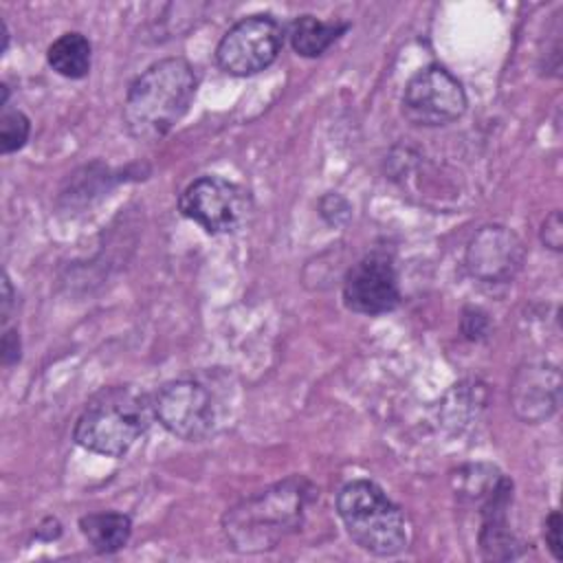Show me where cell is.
Returning a JSON list of instances; mask_svg holds the SVG:
<instances>
[{"instance_id": "1", "label": "cell", "mask_w": 563, "mask_h": 563, "mask_svg": "<svg viewBox=\"0 0 563 563\" xmlns=\"http://www.w3.org/2000/svg\"><path fill=\"white\" fill-rule=\"evenodd\" d=\"M198 90V73L183 57L150 64L128 88L123 123L136 141L163 139L189 110Z\"/></svg>"}, {"instance_id": "2", "label": "cell", "mask_w": 563, "mask_h": 563, "mask_svg": "<svg viewBox=\"0 0 563 563\" xmlns=\"http://www.w3.org/2000/svg\"><path fill=\"white\" fill-rule=\"evenodd\" d=\"M312 495L314 486L306 477L292 475L244 497L222 517L227 541L244 554L273 550L301 526Z\"/></svg>"}, {"instance_id": "3", "label": "cell", "mask_w": 563, "mask_h": 563, "mask_svg": "<svg viewBox=\"0 0 563 563\" xmlns=\"http://www.w3.org/2000/svg\"><path fill=\"white\" fill-rule=\"evenodd\" d=\"M152 416V398L145 391L134 385H110L86 402L73 440L90 453L121 457L147 431Z\"/></svg>"}, {"instance_id": "4", "label": "cell", "mask_w": 563, "mask_h": 563, "mask_svg": "<svg viewBox=\"0 0 563 563\" xmlns=\"http://www.w3.org/2000/svg\"><path fill=\"white\" fill-rule=\"evenodd\" d=\"M336 515L350 539L374 556L407 550L409 526L398 504L372 479H352L336 493Z\"/></svg>"}, {"instance_id": "5", "label": "cell", "mask_w": 563, "mask_h": 563, "mask_svg": "<svg viewBox=\"0 0 563 563\" xmlns=\"http://www.w3.org/2000/svg\"><path fill=\"white\" fill-rule=\"evenodd\" d=\"M154 418L174 438L200 442L216 433L222 409L216 391L198 378H174L152 396Z\"/></svg>"}, {"instance_id": "6", "label": "cell", "mask_w": 563, "mask_h": 563, "mask_svg": "<svg viewBox=\"0 0 563 563\" xmlns=\"http://www.w3.org/2000/svg\"><path fill=\"white\" fill-rule=\"evenodd\" d=\"M284 46V29L268 13H253L224 31L216 46L218 66L233 77L266 70Z\"/></svg>"}, {"instance_id": "7", "label": "cell", "mask_w": 563, "mask_h": 563, "mask_svg": "<svg viewBox=\"0 0 563 563\" xmlns=\"http://www.w3.org/2000/svg\"><path fill=\"white\" fill-rule=\"evenodd\" d=\"M402 114L418 128H442L457 121L468 106L462 81L440 64L416 70L402 90Z\"/></svg>"}, {"instance_id": "8", "label": "cell", "mask_w": 563, "mask_h": 563, "mask_svg": "<svg viewBox=\"0 0 563 563\" xmlns=\"http://www.w3.org/2000/svg\"><path fill=\"white\" fill-rule=\"evenodd\" d=\"M178 211L207 233H235L251 213V198L222 176H200L183 189Z\"/></svg>"}, {"instance_id": "9", "label": "cell", "mask_w": 563, "mask_h": 563, "mask_svg": "<svg viewBox=\"0 0 563 563\" xmlns=\"http://www.w3.org/2000/svg\"><path fill=\"white\" fill-rule=\"evenodd\" d=\"M343 303L358 314H385L400 303V284L394 257L372 251L352 264L341 284Z\"/></svg>"}, {"instance_id": "10", "label": "cell", "mask_w": 563, "mask_h": 563, "mask_svg": "<svg viewBox=\"0 0 563 563\" xmlns=\"http://www.w3.org/2000/svg\"><path fill=\"white\" fill-rule=\"evenodd\" d=\"M526 262L521 238L504 224H486L466 244L464 264L484 284H508Z\"/></svg>"}, {"instance_id": "11", "label": "cell", "mask_w": 563, "mask_h": 563, "mask_svg": "<svg viewBox=\"0 0 563 563\" xmlns=\"http://www.w3.org/2000/svg\"><path fill=\"white\" fill-rule=\"evenodd\" d=\"M510 407L528 424L552 418L561 405V372L550 361H528L510 380Z\"/></svg>"}, {"instance_id": "12", "label": "cell", "mask_w": 563, "mask_h": 563, "mask_svg": "<svg viewBox=\"0 0 563 563\" xmlns=\"http://www.w3.org/2000/svg\"><path fill=\"white\" fill-rule=\"evenodd\" d=\"M512 504V493H506L479 508V550L484 559L490 561H512L519 559L526 548L519 537L508 526V508Z\"/></svg>"}, {"instance_id": "13", "label": "cell", "mask_w": 563, "mask_h": 563, "mask_svg": "<svg viewBox=\"0 0 563 563\" xmlns=\"http://www.w3.org/2000/svg\"><path fill=\"white\" fill-rule=\"evenodd\" d=\"M451 482H453V490H455L457 499L475 504L477 508H482L490 499L499 497L501 493L512 490L510 477H506L497 466L484 464V462L466 464V466L457 468L453 473Z\"/></svg>"}, {"instance_id": "14", "label": "cell", "mask_w": 563, "mask_h": 563, "mask_svg": "<svg viewBox=\"0 0 563 563\" xmlns=\"http://www.w3.org/2000/svg\"><path fill=\"white\" fill-rule=\"evenodd\" d=\"M79 532L97 554L123 550L132 537V519L125 512L101 510L79 517Z\"/></svg>"}, {"instance_id": "15", "label": "cell", "mask_w": 563, "mask_h": 563, "mask_svg": "<svg viewBox=\"0 0 563 563\" xmlns=\"http://www.w3.org/2000/svg\"><path fill=\"white\" fill-rule=\"evenodd\" d=\"M350 29L347 22H323L312 13L297 15L290 22L288 40L297 55L301 57H319L323 55L345 31Z\"/></svg>"}, {"instance_id": "16", "label": "cell", "mask_w": 563, "mask_h": 563, "mask_svg": "<svg viewBox=\"0 0 563 563\" xmlns=\"http://www.w3.org/2000/svg\"><path fill=\"white\" fill-rule=\"evenodd\" d=\"M46 62L66 79H84L92 66V46L84 33L68 31L48 46Z\"/></svg>"}, {"instance_id": "17", "label": "cell", "mask_w": 563, "mask_h": 563, "mask_svg": "<svg viewBox=\"0 0 563 563\" xmlns=\"http://www.w3.org/2000/svg\"><path fill=\"white\" fill-rule=\"evenodd\" d=\"M31 121L22 110H4L0 117V150L2 154L18 152L26 145Z\"/></svg>"}, {"instance_id": "18", "label": "cell", "mask_w": 563, "mask_h": 563, "mask_svg": "<svg viewBox=\"0 0 563 563\" xmlns=\"http://www.w3.org/2000/svg\"><path fill=\"white\" fill-rule=\"evenodd\" d=\"M319 213H321V218L328 222V224H343V222H347L350 220V216H352V207H350V202L341 196V194H336V191H328L321 200H319Z\"/></svg>"}, {"instance_id": "19", "label": "cell", "mask_w": 563, "mask_h": 563, "mask_svg": "<svg viewBox=\"0 0 563 563\" xmlns=\"http://www.w3.org/2000/svg\"><path fill=\"white\" fill-rule=\"evenodd\" d=\"M490 332V321L488 314L479 308H466L462 312V334L468 341H482Z\"/></svg>"}, {"instance_id": "20", "label": "cell", "mask_w": 563, "mask_h": 563, "mask_svg": "<svg viewBox=\"0 0 563 563\" xmlns=\"http://www.w3.org/2000/svg\"><path fill=\"white\" fill-rule=\"evenodd\" d=\"M539 240H541L543 246H548L554 253H559L563 249V220H561V211L559 209L550 211L545 216V220L541 222Z\"/></svg>"}, {"instance_id": "21", "label": "cell", "mask_w": 563, "mask_h": 563, "mask_svg": "<svg viewBox=\"0 0 563 563\" xmlns=\"http://www.w3.org/2000/svg\"><path fill=\"white\" fill-rule=\"evenodd\" d=\"M543 539H545V545L550 550V554L561 561L563 559V545H561V515L559 510H552L548 517H545V523H543Z\"/></svg>"}, {"instance_id": "22", "label": "cell", "mask_w": 563, "mask_h": 563, "mask_svg": "<svg viewBox=\"0 0 563 563\" xmlns=\"http://www.w3.org/2000/svg\"><path fill=\"white\" fill-rule=\"evenodd\" d=\"M0 356H2V363L7 367L15 365L22 356V341H20V332L18 328H4V334H2V345H0Z\"/></svg>"}, {"instance_id": "23", "label": "cell", "mask_w": 563, "mask_h": 563, "mask_svg": "<svg viewBox=\"0 0 563 563\" xmlns=\"http://www.w3.org/2000/svg\"><path fill=\"white\" fill-rule=\"evenodd\" d=\"M13 299H15V292H13V286H11V279H9V275L4 273V275H2V323H4V328H7L9 314H11V306H13Z\"/></svg>"}, {"instance_id": "24", "label": "cell", "mask_w": 563, "mask_h": 563, "mask_svg": "<svg viewBox=\"0 0 563 563\" xmlns=\"http://www.w3.org/2000/svg\"><path fill=\"white\" fill-rule=\"evenodd\" d=\"M9 48V29H7V22L2 20V53Z\"/></svg>"}]
</instances>
